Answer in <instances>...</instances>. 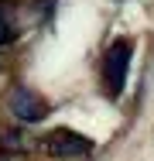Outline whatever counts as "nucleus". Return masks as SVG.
Returning <instances> with one entry per match:
<instances>
[{
    "instance_id": "f257e3e1",
    "label": "nucleus",
    "mask_w": 154,
    "mask_h": 161,
    "mask_svg": "<svg viewBox=\"0 0 154 161\" xmlns=\"http://www.w3.org/2000/svg\"><path fill=\"white\" fill-rule=\"evenodd\" d=\"M127 69H130V41H113L110 52H106V62H103V79H106V93L110 96H120L123 82H127Z\"/></svg>"
},
{
    "instance_id": "f03ea898",
    "label": "nucleus",
    "mask_w": 154,
    "mask_h": 161,
    "mask_svg": "<svg viewBox=\"0 0 154 161\" xmlns=\"http://www.w3.org/2000/svg\"><path fill=\"white\" fill-rule=\"evenodd\" d=\"M48 151L58 158H79V154L92 151V141H86L75 130H55V134H48Z\"/></svg>"
},
{
    "instance_id": "7ed1b4c3",
    "label": "nucleus",
    "mask_w": 154,
    "mask_h": 161,
    "mask_svg": "<svg viewBox=\"0 0 154 161\" xmlns=\"http://www.w3.org/2000/svg\"><path fill=\"white\" fill-rule=\"evenodd\" d=\"M10 110H14V117L17 120H41L45 117V99L38 96V93H31L28 86H21V89H14V96H10Z\"/></svg>"
},
{
    "instance_id": "20e7f679",
    "label": "nucleus",
    "mask_w": 154,
    "mask_h": 161,
    "mask_svg": "<svg viewBox=\"0 0 154 161\" xmlns=\"http://www.w3.org/2000/svg\"><path fill=\"white\" fill-rule=\"evenodd\" d=\"M3 41H10V24H7V17H3V10H0V45Z\"/></svg>"
}]
</instances>
